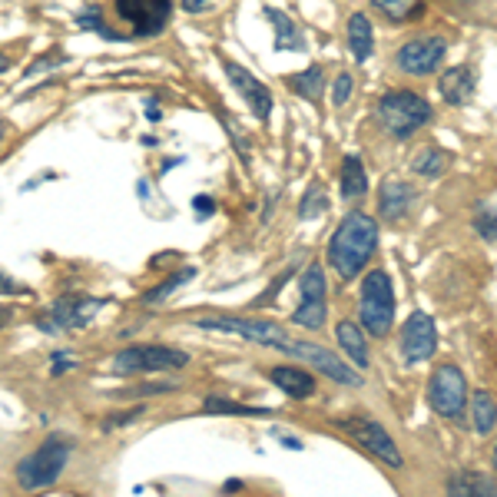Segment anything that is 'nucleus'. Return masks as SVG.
Returning <instances> with one entry per match:
<instances>
[{"label": "nucleus", "instance_id": "obj_19", "mask_svg": "<svg viewBox=\"0 0 497 497\" xmlns=\"http://www.w3.org/2000/svg\"><path fill=\"white\" fill-rule=\"evenodd\" d=\"M441 97L451 103V106H464L474 93V76H471V67H451L445 76H441Z\"/></svg>", "mask_w": 497, "mask_h": 497}, {"label": "nucleus", "instance_id": "obj_16", "mask_svg": "<svg viewBox=\"0 0 497 497\" xmlns=\"http://www.w3.org/2000/svg\"><path fill=\"white\" fill-rule=\"evenodd\" d=\"M414 199H418L414 186L405 183V179H395V176H391V179H385L382 193H378V209H382V216H385L388 223H398V219H405V216L411 212Z\"/></svg>", "mask_w": 497, "mask_h": 497}, {"label": "nucleus", "instance_id": "obj_24", "mask_svg": "<svg viewBox=\"0 0 497 497\" xmlns=\"http://www.w3.org/2000/svg\"><path fill=\"white\" fill-rule=\"evenodd\" d=\"M447 166H451V156H447L441 146H424L422 153L414 156V162H411V170L418 176H424V179H438Z\"/></svg>", "mask_w": 497, "mask_h": 497}, {"label": "nucleus", "instance_id": "obj_5", "mask_svg": "<svg viewBox=\"0 0 497 497\" xmlns=\"http://www.w3.org/2000/svg\"><path fill=\"white\" fill-rule=\"evenodd\" d=\"M189 365V355L170 345H130L116 351L113 372L116 375H143V372H179Z\"/></svg>", "mask_w": 497, "mask_h": 497}, {"label": "nucleus", "instance_id": "obj_31", "mask_svg": "<svg viewBox=\"0 0 497 497\" xmlns=\"http://www.w3.org/2000/svg\"><path fill=\"white\" fill-rule=\"evenodd\" d=\"M474 229L481 233V239H497V212L477 209V216H474Z\"/></svg>", "mask_w": 497, "mask_h": 497}, {"label": "nucleus", "instance_id": "obj_8", "mask_svg": "<svg viewBox=\"0 0 497 497\" xmlns=\"http://www.w3.org/2000/svg\"><path fill=\"white\" fill-rule=\"evenodd\" d=\"M338 428L345 431L351 441H359L365 451H372L378 461H385L388 468H401L405 458H401V451H398L395 438L385 431V424L372 422V418H365V414H348V418H338Z\"/></svg>", "mask_w": 497, "mask_h": 497}, {"label": "nucleus", "instance_id": "obj_20", "mask_svg": "<svg viewBox=\"0 0 497 497\" xmlns=\"http://www.w3.org/2000/svg\"><path fill=\"white\" fill-rule=\"evenodd\" d=\"M348 47H351V53H355L359 63H365L372 57L375 30H372V20H368L365 13H351V20H348Z\"/></svg>", "mask_w": 497, "mask_h": 497}, {"label": "nucleus", "instance_id": "obj_9", "mask_svg": "<svg viewBox=\"0 0 497 497\" xmlns=\"http://www.w3.org/2000/svg\"><path fill=\"white\" fill-rule=\"evenodd\" d=\"M428 401L431 408L441 414V418H451L458 422L464 414V405H468V382L461 375L458 365H441L435 368L431 382H428Z\"/></svg>", "mask_w": 497, "mask_h": 497}, {"label": "nucleus", "instance_id": "obj_41", "mask_svg": "<svg viewBox=\"0 0 497 497\" xmlns=\"http://www.w3.org/2000/svg\"><path fill=\"white\" fill-rule=\"evenodd\" d=\"M494 471H497V445H494Z\"/></svg>", "mask_w": 497, "mask_h": 497}, {"label": "nucleus", "instance_id": "obj_34", "mask_svg": "<svg viewBox=\"0 0 497 497\" xmlns=\"http://www.w3.org/2000/svg\"><path fill=\"white\" fill-rule=\"evenodd\" d=\"M0 296H4V298H11V296H30V288L20 286V282H13L7 272H0Z\"/></svg>", "mask_w": 497, "mask_h": 497}, {"label": "nucleus", "instance_id": "obj_37", "mask_svg": "<svg viewBox=\"0 0 497 497\" xmlns=\"http://www.w3.org/2000/svg\"><path fill=\"white\" fill-rule=\"evenodd\" d=\"M160 116H162V110L156 106V99H146V120H149V123H156Z\"/></svg>", "mask_w": 497, "mask_h": 497}, {"label": "nucleus", "instance_id": "obj_35", "mask_svg": "<svg viewBox=\"0 0 497 497\" xmlns=\"http://www.w3.org/2000/svg\"><path fill=\"white\" fill-rule=\"evenodd\" d=\"M176 385H143V388H123L120 395L130 398V395H153V391H173Z\"/></svg>", "mask_w": 497, "mask_h": 497}, {"label": "nucleus", "instance_id": "obj_30", "mask_svg": "<svg viewBox=\"0 0 497 497\" xmlns=\"http://www.w3.org/2000/svg\"><path fill=\"white\" fill-rule=\"evenodd\" d=\"M76 27L80 30H97V34H103V40H120L110 27L103 24V11L99 7H83V11L76 13Z\"/></svg>", "mask_w": 497, "mask_h": 497}, {"label": "nucleus", "instance_id": "obj_12", "mask_svg": "<svg viewBox=\"0 0 497 497\" xmlns=\"http://www.w3.org/2000/svg\"><path fill=\"white\" fill-rule=\"evenodd\" d=\"M298 288H302V305L292 312V322L302 325V328H322L325 315H328V309H325L322 265H309L305 275H302V282H298Z\"/></svg>", "mask_w": 497, "mask_h": 497}, {"label": "nucleus", "instance_id": "obj_38", "mask_svg": "<svg viewBox=\"0 0 497 497\" xmlns=\"http://www.w3.org/2000/svg\"><path fill=\"white\" fill-rule=\"evenodd\" d=\"M206 4H209V0H183V7H186L189 13H199L202 7H206Z\"/></svg>", "mask_w": 497, "mask_h": 497}, {"label": "nucleus", "instance_id": "obj_11", "mask_svg": "<svg viewBox=\"0 0 497 497\" xmlns=\"http://www.w3.org/2000/svg\"><path fill=\"white\" fill-rule=\"evenodd\" d=\"M286 351L288 355H296V359H305L309 365H315L325 378H332V382H338V385H348V388L365 385V375H361L359 368H351L342 355H332L328 348L315 345V342H298V338H292Z\"/></svg>", "mask_w": 497, "mask_h": 497}, {"label": "nucleus", "instance_id": "obj_27", "mask_svg": "<svg viewBox=\"0 0 497 497\" xmlns=\"http://www.w3.org/2000/svg\"><path fill=\"white\" fill-rule=\"evenodd\" d=\"M193 275H196V269H183V272H176L173 279H166L162 286L149 288L146 296H143V305H162L166 298L173 296L176 288H179V286H186V282H189V279H193Z\"/></svg>", "mask_w": 497, "mask_h": 497}, {"label": "nucleus", "instance_id": "obj_14", "mask_svg": "<svg viewBox=\"0 0 497 497\" xmlns=\"http://www.w3.org/2000/svg\"><path fill=\"white\" fill-rule=\"evenodd\" d=\"M445 53L447 43L441 37H418L398 50V70L408 76H428L441 67Z\"/></svg>", "mask_w": 497, "mask_h": 497}, {"label": "nucleus", "instance_id": "obj_4", "mask_svg": "<svg viewBox=\"0 0 497 497\" xmlns=\"http://www.w3.org/2000/svg\"><path fill=\"white\" fill-rule=\"evenodd\" d=\"M378 120L395 139H408L431 120V103L411 90H388L378 99Z\"/></svg>", "mask_w": 497, "mask_h": 497}, {"label": "nucleus", "instance_id": "obj_17", "mask_svg": "<svg viewBox=\"0 0 497 497\" xmlns=\"http://www.w3.org/2000/svg\"><path fill=\"white\" fill-rule=\"evenodd\" d=\"M335 338H338V348H342V359L351 365V368H359L365 372L368 368V342H365V332H361L355 322H342L335 325Z\"/></svg>", "mask_w": 497, "mask_h": 497}, {"label": "nucleus", "instance_id": "obj_10", "mask_svg": "<svg viewBox=\"0 0 497 497\" xmlns=\"http://www.w3.org/2000/svg\"><path fill=\"white\" fill-rule=\"evenodd\" d=\"M196 328H206V332H229V335H242L256 345H269V348H282L286 351L292 335H288L282 325L275 322H256V319H233V315H216V319H199Z\"/></svg>", "mask_w": 497, "mask_h": 497}, {"label": "nucleus", "instance_id": "obj_39", "mask_svg": "<svg viewBox=\"0 0 497 497\" xmlns=\"http://www.w3.org/2000/svg\"><path fill=\"white\" fill-rule=\"evenodd\" d=\"M7 322H11V309H7V305H0V328H4Z\"/></svg>", "mask_w": 497, "mask_h": 497}, {"label": "nucleus", "instance_id": "obj_29", "mask_svg": "<svg viewBox=\"0 0 497 497\" xmlns=\"http://www.w3.org/2000/svg\"><path fill=\"white\" fill-rule=\"evenodd\" d=\"M328 209V196H325V186L322 183H315V186H309V193H305V199H302V206H298V219H315V216H322V212Z\"/></svg>", "mask_w": 497, "mask_h": 497}, {"label": "nucleus", "instance_id": "obj_28", "mask_svg": "<svg viewBox=\"0 0 497 497\" xmlns=\"http://www.w3.org/2000/svg\"><path fill=\"white\" fill-rule=\"evenodd\" d=\"M378 11H385L388 17H398V20H411V17H422L424 4L422 0H372Z\"/></svg>", "mask_w": 497, "mask_h": 497}, {"label": "nucleus", "instance_id": "obj_21", "mask_svg": "<svg viewBox=\"0 0 497 497\" xmlns=\"http://www.w3.org/2000/svg\"><path fill=\"white\" fill-rule=\"evenodd\" d=\"M342 196L345 199L368 196V173H365V166H361V160L355 153L342 160Z\"/></svg>", "mask_w": 497, "mask_h": 497}, {"label": "nucleus", "instance_id": "obj_40", "mask_svg": "<svg viewBox=\"0 0 497 497\" xmlns=\"http://www.w3.org/2000/svg\"><path fill=\"white\" fill-rule=\"evenodd\" d=\"M11 70V57L7 53H0V74H7Z\"/></svg>", "mask_w": 497, "mask_h": 497}, {"label": "nucleus", "instance_id": "obj_26", "mask_svg": "<svg viewBox=\"0 0 497 497\" xmlns=\"http://www.w3.org/2000/svg\"><path fill=\"white\" fill-rule=\"evenodd\" d=\"M202 411H206V414H242V418H265V414H269V408H252V405L225 401V398H206Z\"/></svg>", "mask_w": 497, "mask_h": 497}, {"label": "nucleus", "instance_id": "obj_25", "mask_svg": "<svg viewBox=\"0 0 497 497\" xmlns=\"http://www.w3.org/2000/svg\"><path fill=\"white\" fill-rule=\"evenodd\" d=\"M286 83L296 90L302 99L319 103V97H322V67H309V70H302V74L286 76Z\"/></svg>", "mask_w": 497, "mask_h": 497}, {"label": "nucleus", "instance_id": "obj_22", "mask_svg": "<svg viewBox=\"0 0 497 497\" xmlns=\"http://www.w3.org/2000/svg\"><path fill=\"white\" fill-rule=\"evenodd\" d=\"M265 20L275 27V47L279 50H302L305 43L298 40V27L292 24V17L282 13L279 7H265Z\"/></svg>", "mask_w": 497, "mask_h": 497}, {"label": "nucleus", "instance_id": "obj_36", "mask_svg": "<svg viewBox=\"0 0 497 497\" xmlns=\"http://www.w3.org/2000/svg\"><path fill=\"white\" fill-rule=\"evenodd\" d=\"M212 209H216V202H212L209 196H199L196 199V212H199V216H206V212H212Z\"/></svg>", "mask_w": 497, "mask_h": 497}, {"label": "nucleus", "instance_id": "obj_3", "mask_svg": "<svg viewBox=\"0 0 497 497\" xmlns=\"http://www.w3.org/2000/svg\"><path fill=\"white\" fill-rule=\"evenodd\" d=\"M361 328L372 332L375 338H385L395 325V288L385 269H372L361 282V302H359Z\"/></svg>", "mask_w": 497, "mask_h": 497}, {"label": "nucleus", "instance_id": "obj_18", "mask_svg": "<svg viewBox=\"0 0 497 497\" xmlns=\"http://www.w3.org/2000/svg\"><path fill=\"white\" fill-rule=\"evenodd\" d=\"M269 382H275V388H282L292 398L315 395V378L309 372H302V368H292V365H275L269 372Z\"/></svg>", "mask_w": 497, "mask_h": 497}, {"label": "nucleus", "instance_id": "obj_13", "mask_svg": "<svg viewBox=\"0 0 497 497\" xmlns=\"http://www.w3.org/2000/svg\"><path fill=\"white\" fill-rule=\"evenodd\" d=\"M438 348V328L435 319L424 315V312H411L405 325H401V355L418 365V361H428L435 355Z\"/></svg>", "mask_w": 497, "mask_h": 497}, {"label": "nucleus", "instance_id": "obj_7", "mask_svg": "<svg viewBox=\"0 0 497 497\" xmlns=\"http://www.w3.org/2000/svg\"><path fill=\"white\" fill-rule=\"evenodd\" d=\"M113 11L130 27V40H146L170 24L173 0H113Z\"/></svg>", "mask_w": 497, "mask_h": 497}, {"label": "nucleus", "instance_id": "obj_15", "mask_svg": "<svg viewBox=\"0 0 497 497\" xmlns=\"http://www.w3.org/2000/svg\"><path fill=\"white\" fill-rule=\"evenodd\" d=\"M223 70H225V76L233 80V87L242 93V99L248 103V110L256 113L259 120H269V113H272V93H269V87L259 83L246 67H239V63H233V60H223Z\"/></svg>", "mask_w": 497, "mask_h": 497}, {"label": "nucleus", "instance_id": "obj_2", "mask_svg": "<svg viewBox=\"0 0 497 497\" xmlns=\"http://www.w3.org/2000/svg\"><path fill=\"white\" fill-rule=\"evenodd\" d=\"M70 454H74V445H70L63 435L47 438L34 454H27L24 461H17L13 477H17L20 491H30V494H34V491H47V487H53L57 485V477L63 474V468H67Z\"/></svg>", "mask_w": 497, "mask_h": 497}, {"label": "nucleus", "instance_id": "obj_33", "mask_svg": "<svg viewBox=\"0 0 497 497\" xmlns=\"http://www.w3.org/2000/svg\"><path fill=\"white\" fill-rule=\"evenodd\" d=\"M351 87H355V80H351L348 74L335 76V87H332V99H335V106H345L348 97H351Z\"/></svg>", "mask_w": 497, "mask_h": 497}, {"label": "nucleus", "instance_id": "obj_23", "mask_svg": "<svg viewBox=\"0 0 497 497\" xmlns=\"http://www.w3.org/2000/svg\"><path fill=\"white\" fill-rule=\"evenodd\" d=\"M471 418H474V431L477 435H491L497 424V398L491 395V391H477V395L471 398Z\"/></svg>", "mask_w": 497, "mask_h": 497}, {"label": "nucleus", "instance_id": "obj_32", "mask_svg": "<svg viewBox=\"0 0 497 497\" xmlns=\"http://www.w3.org/2000/svg\"><path fill=\"white\" fill-rule=\"evenodd\" d=\"M447 497H474L468 471H454L451 477H447Z\"/></svg>", "mask_w": 497, "mask_h": 497}, {"label": "nucleus", "instance_id": "obj_6", "mask_svg": "<svg viewBox=\"0 0 497 497\" xmlns=\"http://www.w3.org/2000/svg\"><path fill=\"white\" fill-rule=\"evenodd\" d=\"M103 309L99 298L87 296H63L57 298L47 312L37 315V328L47 335H60V332H76V328H87L93 322V315Z\"/></svg>", "mask_w": 497, "mask_h": 497}, {"label": "nucleus", "instance_id": "obj_1", "mask_svg": "<svg viewBox=\"0 0 497 497\" xmlns=\"http://www.w3.org/2000/svg\"><path fill=\"white\" fill-rule=\"evenodd\" d=\"M378 246V223L368 212H348L345 223L328 239V265L342 275V282L361 275Z\"/></svg>", "mask_w": 497, "mask_h": 497}]
</instances>
